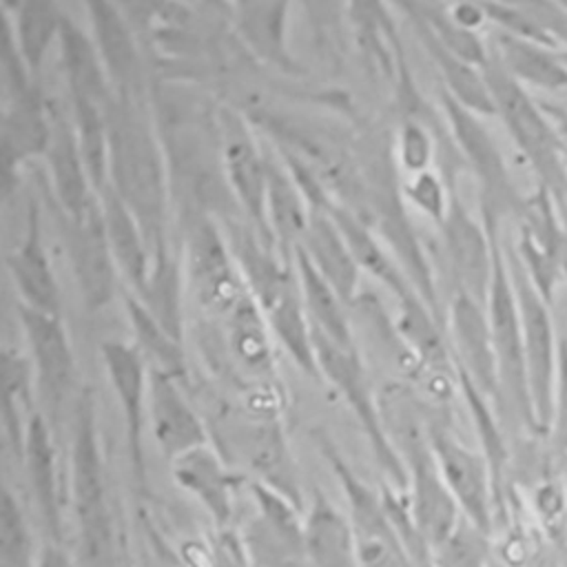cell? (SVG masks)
Masks as SVG:
<instances>
[{"label":"cell","mask_w":567,"mask_h":567,"mask_svg":"<svg viewBox=\"0 0 567 567\" xmlns=\"http://www.w3.org/2000/svg\"><path fill=\"white\" fill-rule=\"evenodd\" d=\"M109 186L140 221L153 268L173 261L168 250V184L162 146L140 95L113 93L106 106Z\"/></svg>","instance_id":"1"},{"label":"cell","mask_w":567,"mask_h":567,"mask_svg":"<svg viewBox=\"0 0 567 567\" xmlns=\"http://www.w3.org/2000/svg\"><path fill=\"white\" fill-rule=\"evenodd\" d=\"M483 75L492 93L496 117L505 124L509 140L534 173L536 184L547 188L567 208V168L563 159L565 142L540 109L536 95L516 82L496 62L492 51L483 66Z\"/></svg>","instance_id":"2"},{"label":"cell","mask_w":567,"mask_h":567,"mask_svg":"<svg viewBox=\"0 0 567 567\" xmlns=\"http://www.w3.org/2000/svg\"><path fill=\"white\" fill-rule=\"evenodd\" d=\"M93 408L91 392H84L75 410L71 447V498L80 547L75 558L80 567H113V520Z\"/></svg>","instance_id":"3"},{"label":"cell","mask_w":567,"mask_h":567,"mask_svg":"<svg viewBox=\"0 0 567 567\" xmlns=\"http://www.w3.org/2000/svg\"><path fill=\"white\" fill-rule=\"evenodd\" d=\"M501 241H503L512 286L516 295V306L520 315L534 425H536L538 439H547L563 334H558L551 303L538 292V288L532 284V279L523 270L518 257L512 250L509 239L501 237Z\"/></svg>","instance_id":"4"},{"label":"cell","mask_w":567,"mask_h":567,"mask_svg":"<svg viewBox=\"0 0 567 567\" xmlns=\"http://www.w3.org/2000/svg\"><path fill=\"white\" fill-rule=\"evenodd\" d=\"M441 104L458 153L478 182L481 219L489 233H501L503 221L518 215L525 195L518 193L505 155L481 122V115L467 111L447 93H443Z\"/></svg>","instance_id":"5"},{"label":"cell","mask_w":567,"mask_h":567,"mask_svg":"<svg viewBox=\"0 0 567 567\" xmlns=\"http://www.w3.org/2000/svg\"><path fill=\"white\" fill-rule=\"evenodd\" d=\"M485 308H487V317H489L496 368H498V390H501L498 405L507 408L509 416L516 419L525 432H529L532 436H538L536 425H534L532 401H529L520 315H518L516 295H514L501 235H498V246H496L494 279H492V288H489Z\"/></svg>","instance_id":"6"},{"label":"cell","mask_w":567,"mask_h":567,"mask_svg":"<svg viewBox=\"0 0 567 567\" xmlns=\"http://www.w3.org/2000/svg\"><path fill=\"white\" fill-rule=\"evenodd\" d=\"M315 339V354L319 363V374H323L346 399V403L352 408L354 416L359 419L370 447L381 465V470L388 474V478L394 483L396 492H405L408 485V472L403 465V456L392 445L383 421L379 416L377 403L372 399V390L368 383V377L363 372V365L357 357V350L341 348L319 332L312 330Z\"/></svg>","instance_id":"7"},{"label":"cell","mask_w":567,"mask_h":567,"mask_svg":"<svg viewBox=\"0 0 567 567\" xmlns=\"http://www.w3.org/2000/svg\"><path fill=\"white\" fill-rule=\"evenodd\" d=\"M323 456L341 483L361 567H410L383 489L363 483L330 445L323 447Z\"/></svg>","instance_id":"8"},{"label":"cell","mask_w":567,"mask_h":567,"mask_svg":"<svg viewBox=\"0 0 567 567\" xmlns=\"http://www.w3.org/2000/svg\"><path fill=\"white\" fill-rule=\"evenodd\" d=\"M425 432L443 481L452 492L461 514L481 529L494 534L498 523V501L485 454L467 447L439 423H432Z\"/></svg>","instance_id":"9"},{"label":"cell","mask_w":567,"mask_h":567,"mask_svg":"<svg viewBox=\"0 0 567 567\" xmlns=\"http://www.w3.org/2000/svg\"><path fill=\"white\" fill-rule=\"evenodd\" d=\"M403 465L408 472V485L401 494L416 529L434 549L458 525L463 514L443 481L427 432L421 434L416 430L408 434Z\"/></svg>","instance_id":"10"},{"label":"cell","mask_w":567,"mask_h":567,"mask_svg":"<svg viewBox=\"0 0 567 567\" xmlns=\"http://www.w3.org/2000/svg\"><path fill=\"white\" fill-rule=\"evenodd\" d=\"M441 235L445 257L456 284L454 292H463L485 306L494 279V261L501 233H489L485 221L476 219L452 190L447 215L441 221Z\"/></svg>","instance_id":"11"},{"label":"cell","mask_w":567,"mask_h":567,"mask_svg":"<svg viewBox=\"0 0 567 567\" xmlns=\"http://www.w3.org/2000/svg\"><path fill=\"white\" fill-rule=\"evenodd\" d=\"M0 133V186L9 199L18 184V168L31 157L44 155L51 142L53 113L47 109L35 80L7 89Z\"/></svg>","instance_id":"12"},{"label":"cell","mask_w":567,"mask_h":567,"mask_svg":"<svg viewBox=\"0 0 567 567\" xmlns=\"http://www.w3.org/2000/svg\"><path fill=\"white\" fill-rule=\"evenodd\" d=\"M257 516L246 529V549L252 567H306L301 507L277 489L250 483Z\"/></svg>","instance_id":"13"},{"label":"cell","mask_w":567,"mask_h":567,"mask_svg":"<svg viewBox=\"0 0 567 567\" xmlns=\"http://www.w3.org/2000/svg\"><path fill=\"white\" fill-rule=\"evenodd\" d=\"M186 268L193 290L210 312H230L246 292L235 255L221 230L206 217L186 230Z\"/></svg>","instance_id":"14"},{"label":"cell","mask_w":567,"mask_h":567,"mask_svg":"<svg viewBox=\"0 0 567 567\" xmlns=\"http://www.w3.org/2000/svg\"><path fill=\"white\" fill-rule=\"evenodd\" d=\"M66 250L86 310H100L111 303L117 284V266L97 195L82 215L66 217Z\"/></svg>","instance_id":"15"},{"label":"cell","mask_w":567,"mask_h":567,"mask_svg":"<svg viewBox=\"0 0 567 567\" xmlns=\"http://www.w3.org/2000/svg\"><path fill=\"white\" fill-rule=\"evenodd\" d=\"M447 330L454 368L485 399L501 403L498 368L487 308L476 299L454 292L447 308Z\"/></svg>","instance_id":"16"},{"label":"cell","mask_w":567,"mask_h":567,"mask_svg":"<svg viewBox=\"0 0 567 567\" xmlns=\"http://www.w3.org/2000/svg\"><path fill=\"white\" fill-rule=\"evenodd\" d=\"M219 146L224 175L235 199L250 224L270 239L266 221V153L257 146L248 126L228 111L221 117Z\"/></svg>","instance_id":"17"},{"label":"cell","mask_w":567,"mask_h":567,"mask_svg":"<svg viewBox=\"0 0 567 567\" xmlns=\"http://www.w3.org/2000/svg\"><path fill=\"white\" fill-rule=\"evenodd\" d=\"M18 315L29 341L40 399L44 408L58 412L73 383V350L62 319L22 303Z\"/></svg>","instance_id":"18"},{"label":"cell","mask_w":567,"mask_h":567,"mask_svg":"<svg viewBox=\"0 0 567 567\" xmlns=\"http://www.w3.org/2000/svg\"><path fill=\"white\" fill-rule=\"evenodd\" d=\"M146 416L151 434L168 463L190 450L208 445L204 423L182 394L173 374L148 368V405Z\"/></svg>","instance_id":"19"},{"label":"cell","mask_w":567,"mask_h":567,"mask_svg":"<svg viewBox=\"0 0 567 567\" xmlns=\"http://www.w3.org/2000/svg\"><path fill=\"white\" fill-rule=\"evenodd\" d=\"M20 463L24 467L29 492L38 509L40 525L47 534V543H64L55 447L51 441L49 421L42 412H33L27 423Z\"/></svg>","instance_id":"20"},{"label":"cell","mask_w":567,"mask_h":567,"mask_svg":"<svg viewBox=\"0 0 567 567\" xmlns=\"http://www.w3.org/2000/svg\"><path fill=\"white\" fill-rule=\"evenodd\" d=\"M7 270L22 306L60 317V290L42 237L40 208L33 199L27 206V226L20 244L7 252Z\"/></svg>","instance_id":"21"},{"label":"cell","mask_w":567,"mask_h":567,"mask_svg":"<svg viewBox=\"0 0 567 567\" xmlns=\"http://www.w3.org/2000/svg\"><path fill=\"white\" fill-rule=\"evenodd\" d=\"M86 13L91 20V38L113 93L140 95V53L124 11L113 2L91 0L86 2Z\"/></svg>","instance_id":"22"},{"label":"cell","mask_w":567,"mask_h":567,"mask_svg":"<svg viewBox=\"0 0 567 567\" xmlns=\"http://www.w3.org/2000/svg\"><path fill=\"white\" fill-rule=\"evenodd\" d=\"M102 361L122 408L126 423V439L135 467L142 463V432L148 405V368L137 346L111 339L100 346Z\"/></svg>","instance_id":"23"},{"label":"cell","mask_w":567,"mask_h":567,"mask_svg":"<svg viewBox=\"0 0 567 567\" xmlns=\"http://www.w3.org/2000/svg\"><path fill=\"white\" fill-rule=\"evenodd\" d=\"M175 483L188 492L217 525H226L235 512V494L241 476L210 447L202 445L171 463Z\"/></svg>","instance_id":"24"},{"label":"cell","mask_w":567,"mask_h":567,"mask_svg":"<svg viewBox=\"0 0 567 567\" xmlns=\"http://www.w3.org/2000/svg\"><path fill=\"white\" fill-rule=\"evenodd\" d=\"M97 197L117 272H122L131 292L142 299L148 290L153 275V257L144 230L135 215L128 210V206L109 184L97 193Z\"/></svg>","instance_id":"25"},{"label":"cell","mask_w":567,"mask_h":567,"mask_svg":"<svg viewBox=\"0 0 567 567\" xmlns=\"http://www.w3.org/2000/svg\"><path fill=\"white\" fill-rule=\"evenodd\" d=\"M310 215L312 206L288 164L266 153V221L270 239L284 257L292 259Z\"/></svg>","instance_id":"26"},{"label":"cell","mask_w":567,"mask_h":567,"mask_svg":"<svg viewBox=\"0 0 567 567\" xmlns=\"http://www.w3.org/2000/svg\"><path fill=\"white\" fill-rule=\"evenodd\" d=\"M306 567H361L348 514L323 492H315L303 514Z\"/></svg>","instance_id":"27"},{"label":"cell","mask_w":567,"mask_h":567,"mask_svg":"<svg viewBox=\"0 0 567 567\" xmlns=\"http://www.w3.org/2000/svg\"><path fill=\"white\" fill-rule=\"evenodd\" d=\"M489 51L525 89L538 95L567 93V58L563 51L496 31Z\"/></svg>","instance_id":"28"},{"label":"cell","mask_w":567,"mask_h":567,"mask_svg":"<svg viewBox=\"0 0 567 567\" xmlns=\"http://www.w3.org/2000/svg\"><path fill=\"white\" fill-rule=\"evenodd\" d=\"M44 157L49 164V175L60 210L64 213V217L82 215L97 193L91 184L75 126L62 113L53 115L51 142Z\"/></svg>","instance_id":"29"},{"label":"cell","mask_w":567,"mask_h":567,"mask_svg":"<svg viewBox=\"0 0 567 567\" xmlns=\"http://www.w3.org/2000/svg\"><path fill=\"white\" fill-rule=\"evenodd\" d=\"M299 248L306 252L319 275L337 290L341 301H352L361 268L330 210H312Z\"/></svg>","instance_id":"30"},{"label":"cell","mask_w":567,"mask_h":567,"mask_svg":"<svg viewBox=\"0 0 567 567\" xmlns=\"http://www.w3.org/2000/svg\"><path fill=\"white\" fill-rule=\"evenodd\" d=\"M58 42L71 102H89L106 109L113 97V89L93 38L64 16Z\"/></svg>","instance_id":"31"},{"label":"cell","mask_w":567,"mask_h":567,"mask_svg":"<svg viewBox=\"0 0 567 567\" xmlns=\"http://www.w3.org/2000/svg\"><path fill=\"white\" fill-rule=\"evenodd\" d=\"M328 210L337 221L339 230L343 233L361 270L370 272L379 284H383L396 297L399 303L412 297H421L414 284L410 281L408 272L401 268L394 252H390L377 241V237L370 233V228L363 224V219L357 213L339 204H332Z\"/></svg>","instance_id":"32"},{"label":"cell","mask_w":567,"mask_h":567,"mask_svg":"<svg viewBox=\"0 0 567 567\" xmlns=\"http://www.w3.org/2000/svg\"><path fill=\"white\" fill-rule=\"evenodd\" d=\"M292 261L301 286L303 308L312 330L341 348L354 350L350 323L343 310L346 303L341 301L337 290L319 275V270L310 264V259L299 246L292 250Z\"/></svg>","instance_id":"33"},{"label":"cell","mask_w":567,"mask_h":567,"mask_svg":"<svg viewBox=\"0 0 567 567\" xmlns=\"http://www.w3.org/2000/svg\"><path fill=\"white\" fill-rule=\"evenodd\" d=\"M416 27V35L423 44V49L427 51V55L432 58L434 66L439 69L443 82H445V93L456 100L461 106H465L467 111L476 113V115H496L494 111V102H492V93L487 89L483 69L461 60L458 55H454L452 51H447L425 27H421L419 22H414Z\"/></svg>","instance_id":"34"},{"label":"cell","mask_w":567,"mask_h":567,"mask_svg":"<svg viewBox=\"0 0 567 567\" xmlns=\"http://www.w3.org/2000/svg\"><path fill=\"white\" fill-rule=\"evenodd\" d=\"M239 35L264 62L284 71L295 69L286 49V2H241L233 7Z\"/></svg>","instance_id":"35"},{"label":"cell","mask_w":567,"mask_h":567,"mask_svg":"<svg viewBox=\"0 0 567 567\" xmlns=\"http://www.w3.org/2000/svg\"><path fill=\"white\" fill-rule=\"evenodd\" d=\"M270 332L264 310L246 290L228 312V341L235 359L252 374L272 372Z\"/></svg>","instance_id":"36"},{"label":"cell","mask_w":567,"mask_h":567,"mask_svg":"<svg viewBox=\"0 0 567 567\" xmlns=\"http://www.w3.org/2000/svg\"><path fill=\"white\" fill-rule=\"evenodd\" d=\"M9 18L16 47L35 78L47 60V53L53 40H60V29L64 22V13L58 9L55 2L49 0H27L16 4L13 16Z\"/></svg>","instance_id":"37"},{"label":"cell","mask_w":567,"mask_h":567,"mask_svg":"<svg viewBox=\"0 0 567 567\" xmlns=\"http://www.w3.org/2000/svg\"><path fill=\"white\" fill-rule=\"evenodd\" d=\"M2 425L11 452L22 458L24 432L31 419V372L33 365L11 348L2 350Z\"/></svg>","instance_id":"38"},{"label":"cell","mask_w":567,"mask_h":567,"mask_svg":"<svg viewBox=\"0 0 567 567\" xmlns=\"http://www.w3.org/2000/svg\"><path fill=\"white\" fill-rule=\"evenodd\" d=\"M124 306L128 312V321L137 341V350L144 354V359L153 361V368L164 370L168 374L184 377L186 374V357L182 350V341L175 339L155 317L153 312L142 303L140 297H135L131 290L124 295Z\"/></svg>","instance_id":"39"},{"label":"cell","mask_w":567,"mask_h":567,"mask_svg":"<svg viewBox=\"0 0 567 567\" xmlns=\"http://www.w3.org/2000/svg\"><path fill=\"white\" fill-rule=\"evenodd\" d=\"M405 9L410 11L412 20L419 22L421 27H425L447 51H452L454 55H458L461 60L483 69L489 60V44L483 42V38L476 31L465 29L463 24H458L445 4H423V2H414V4H405Z\"/></svg>","instance_id":"40"},{"label":"cell","mask_w":567,"mask_h":567,"mask_svg":"<svg viewBox=\"0 0 567 567\" xmlns=\"http://www.w3.org/2000/svg\"><path fill=\"white\" fill-rule=\"evenodd\" d=\"M40 551L42 545H35L22 503L11 487L4 485L0 505V567H38Z\"/></svg>","instance_id":"41"},{"label":"cell","mask_w":567,"mask_h":567,"mask_svg":"<svg viewBox=\"0 0 567 567\" xmlns=\"http://www.w3.org/2000/svg\"><path fill=\"white\" fill-rule=\"evenodd\" d=\"M498 558L492 534L467 520L458 525L432 549L434 567H492Z\"/></svg>","instance_id":"42"},{"label":"cell","mask_w":567,"mask_h":567,"mask_svg":"<svg viewBox=\"0 0 567 567\" xmlns=\"http://www.w3.org/2000/svg\"><path fill=\"white\" fill-rule=\"evenodd\" d=\"M403 193L412 202V206H416L423 215L441 226L452 202V188H447V184L434 171L427 168L423 173L410 175Z\"/></svg>","instance_id":"43"},{"label":"cell","mask_w":567,"mask_h":567,"mask_svg":"<svg viewBox=\"0 0 567 567\" xmlns=\"http://www.w3.org/2000/svg\"><path fill=\"white\" fill-rule=\"evenodd\" d=\"M396 153H399L401 166L408 171V177L427 171L434 155V142L427 128H423L416 122H405L399 131Z\"/></svg>","instance_id":"44"},{"label":"cell","mask_w":567,"mask_h":567,"mask_svg":"<svg viewBox=\"0 0 567 567\" xmlns=\"http://www.w3.org/2000/svg\"><path fill=\"white\" fill-rule=\"evenodd\" d=\"M534 95L540 109L545 111V115L549 117V122L554 124L560 140L567 144V93H554V95L534 93Z\"/></svg>","instance_id":"45"},{"label":"cell","mask_w":567,"mask_h":567,"mask_svg":"<svg viewBox=\"0 0 567 567\" xmlns=\"http://www.w3.org/2000/svg\"><path fill=\"white\" fill-rule=\"evenodd\" d=\"M450 16L463 24L465 29L470 31H476L487 22V13H485V7L483 4H472V2H456V4H445Z\"/></svg>","instance_id":"46"},{"label":"cell","mask_w":567,"mask_h":567,"mask_svg":"<svg viewBox=\"0 0 567 567\" xmlns=\"http://www.w3.org/2000/svg\"><path fill=\"white\" fill-rule=\"evenodd\" d=\"M38 567H80L78 558L64 547V543H42Z\"/></svg>","instance_id":"47"},{"label":"cell","mask_w":567,"mask_h":567,"mask_svg":"<svg viewBox=\"0 0 567 567\" xmlns=\"http://www.w3.org/2000/svg\"><path fill=\"white\" fill-rule=\"evenodd\" d=\"M563 159H565V168H567V144H565V151H563Z\"/></svg>","instance_id":"48"},{"label":"cell","mask_w":567,"mask_h":567,"mask_svg":"<svg viewBox=\"0 0 567 567\" xmlns=\"http://www.w3.org/2000/svg\"><path fill=\"white\" fill-rule=\"evenodd\" d=\"M492 567H505V565H503V563H501V560H498V558H496V560H494V565H492Z\"/></svg>","instance_id":"49"}]
</instances>
